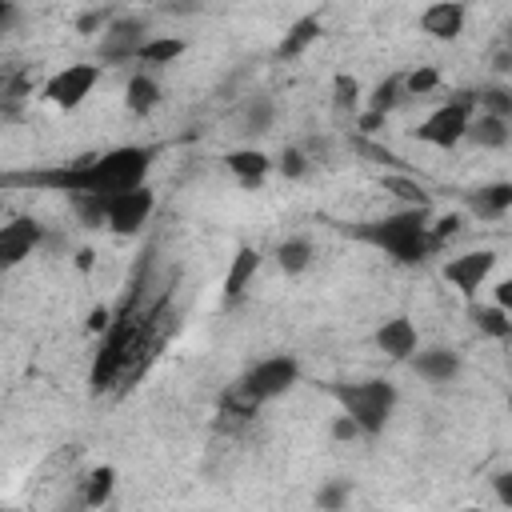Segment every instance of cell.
<instances>
[{
  "mask_svg": "<svg viewBox=\"0 0 512 512\" xmlns=\"http://www.w3.org/2000/svg\"><path fill=\"white\" fill-rule=\"evenodd\" d=\"M312 256H316V252H312V240H308V236H288V240L276 244V268H280L284 276L308 272Z\"/></svg>",
  "mask_w": 512,
  "mask_h": 512,
  "instance_id": "44dd1931",
  "label": "cell"
},
{
  "mask_svg": "<svg viewBox=\"0 0 512 512\" xmlns=\"http://www.w3.org/2000/svg\"><path fill=\"white\" fill-rule=\"evenodd\" d=\"M464 20H468L464 0H432L420 12V32L432 40H456L464 32Z\"/></svg>",
  "mask_w": 512,
  "mask_h": 512,
  "instance_id": "8fae6325",
  "label": "cell"
},
{
  "mask_svg": "<svg viewBox=\"0 0 512 512\" xmlns=\"http://www.w3.org/2000/svg\"><path fill=\"white\" fill-rule=\"evenodd\" d=\"M116 492V468L112 464H96L88 476H84V492H80V504L84 508H104Z\"/></svg>",
  "mask_w": 512,
  "mask_h": 512,
  "instance_id": "603a6c76",
  "label": "cell"
},
{
  "mask_svg": "<svg viewBox=\"0 0 512 512\" xmlns=\"http://www.w3.org/2000/svg\"><path fill=\"white\" fill-rule=\"evenodd\" d=\"M108 324H112V320H108V308L100 304V308H92V312H88V320H84V332H108Z\"/></svg>",
  "mask_w": 512,
  "mask_h": 512,
  "instance_id": "74e56055",
  "label": "cell"
},
{
  "mask_svg": "<svg viewBox=\"0 0 512 512\" xmlns=\"http://www.w3.org/2000/svg\"><path fill=\"white\" fill-rule=\"evenodd\" d=\"M16 16H20L16 0H0V32H12L16 28Z\"/></svg>",
  "mask_w": 512,
  "mask_h": 512,
  "instance_id": "ab89813d",
  "label": "cell"
},
{
  "mask_svg": "<svg viewBox=\"0 0 512 512\" xmlns=\"http://www.w3.org/2000/svg\"><path fill=\"white\" fill-rule=\"evenodd\" d=\"M472 324H476V332L480 336H488V340H512V316L492 300V304H472Z\"/></svg>",
  "mask_w": 512,
  "mask_h": 512,
  "instance_id": "7402d4cb",
  "label": "cell"
},
{
  "mask_svg": "<svg viewBox=\"0 0 512 512\" xmlns=\"http://www.w3.org/2000/svg\"><path fill=\"white\" fill-rule=\"evenodd\" d=\"M492 492H496V500L504 508H512V468H504V472L492 476Z\"/></svg>",
  "mask_w": 512,
  "mask_h": 512,
  "instance_id": "8d00e7d4",
  "label": "cell"
},
{
  "mask_svg": "<svg viewBox=\"0 0 512 512\" xmlns=\"http://www.w3.org/2000/svg\"><path fill=\"white\" fill-rule=\"evenodd\" d=\"M108 28V12H84L80 20H76V32H84V36H96V32H104Z\"/></svg>",
  "mask_w": 512,
  "mask_h": 512,
  "instance_id": "d590c367",
  "label": "cell"
},
{
  "mask_svg": "<svg viewBox=\"0 0 512 512\" xmlns=\"http://www.w3.org/2000/svg\"><path fill=\"white\" fill-rule=\"evenodd\" d=\"M256 272H260V252L252 244H240L236 256L228 260V272H224V300L228 304L240 300L248 292V284L256 280Z\"/></svg>",
  "mask_w": 512,
  "mask_h": 512,
  "instance_id": "e0dca14e",
  "label": "cell"
},
{
  "mask_svg": "<svg viewBox=\"0 0 512 512\" xmlns=\"http://www.w3.org/2000/svg\"><path fill=\"white\" fill-rule=\"evenodd\" d=\"M76 268H80V272L92 268V248H80V252H76Z\"/></svg>",
  "mask_w": 512,
  "mask_h": 512,
  "instance_id": "b9f144b4",
  "label": "cell"
},
{
  "mask_svg": "<svg viewBox=\"0 0 512 512\" xmlns=\"http://www.w3.org/2000/svg\"><path fill=\"white\" fill-rule=\"evenodd\" d=\"M332 108L340 116H356L364 108V84L352 72H336L332 76Z\"/></svg>",
  "mask_w": 512,
  "mask_h": 512,
  "instance_id": "484cf974",
  "label": "cell"
},
{
  "mask_svg": "<svg viewBox=\"0 0 512 512\" xmlns=\"http://www.w3.org/2000/svg\"><path fill=\"white\" fill-rule=\"evenodd\" d=\"M156 208V196L148 184H136V188H124V192H108V232L116 236H136L148 216Z\"/></svg>",
  "mask_w": 512,
  "mask_h": 512,
  "instance_id": "ba28073f",
  "label": "cell"
},
{
  "mask_svg": "<svg viewBox=\"0 0 512 512\" xmlns=\"http://www.w3.org/2000/svg\"><path fill=\"white\" fill-rule=\"evenodd\" d=\"M48 240V228L36 220V216H16L0 228V264L4 268H16L24 264L40 244Z\"/></svg>",
  "mask_w": 512,
  "mask_h": 512,
  "instance_id": "30bf717a",
  "label": "cell"
},
{
  "mask_svg": "<svg viewBox=\"0 0 512 512\" xmlns=\"http://www.w3.org/2000/svg\"><path fill=\"white\" fill-rule=\"evenodd\" d=\"M224 168L232 172V180L240 188H256L276 168V160L268 152H260V148H232V152H224Z\"/></svg>",
  "mask_w": 512,
  "mask_h": 512,
  "instance_id": "5bb4252c",
  "label": "cell"
},
{
  "mask_svg": "<svg viewBox=\"0 0 512 512\" xmlns=\"http://www.w3.org/2000/svg\"><path fill=\"white\" fill-rule=\"evenodd\" d=\"M352 236L360 244L384 252L392 264H404V268H416L436 252L428 204H404V208H396L388 216H376V220L352 228Z\"/></svg>",
  "mask_w": 512,
  "mask_h": 512,
  "instance_id": "7a4b0ae2",
  "label": "cell"
},
{
  "mask_svg": "<svg viewBox=\"0 0 512 512\" xmlns=\"http://www.w3.org/2000/svg\"><path fill=\"white\" fill-rule=\"evenodd\" d=\"M324 36V20L316 16V12H308V16H296L292 24H288V32L280 36V44H276V56L280 60H296V56H304L316 40Z\"/></svg>",
  "mask_w": 512,
  "mask_h": 512,
  "instance_id": "2e32d148",
  "label": "cell"
},
{
  "mask_svg": "<svg viewBox=\"0 0 512 512\" xmlns=\"http://www.w3.org/2000/svg\"><path fill=\"white\" fill-rule=\"evenodd\" d=\"M348 496H352V484H348V480H328V484L316 492V504H320V508H344Z\"/></svg>",
  "mask_w": 512,
  "mask_h": 512,
  "instance_id": "d6a6232c",
  "label": "cell"
},
{
  "mask_svg": "<svg viewBox=\"0 0 512 512\" xmlns=\"http://www.w3.org/2000/svg\"><path fill=\"white\" fill-rule=\"evenodd\" d=\"M384 120H388V116H384V112H372V108H360V112H356V128H360L364 136H376V132L384 128Z\"/></svg>",
  "mask_w": 512,
  "mask_h": 512,
  "instance_id": "e575fe53",
  "label": "cell"
},
{
  "mask_svg": "<svg viewBox=\"0 0 512 512\" xmlns=\"http://www.w3.org/2000/svg\"><path fill=\"white\" fill-rule=\"evenodd\" d=\"M372 344L388 356V360H412V352L420 348V332L408 316H388L376 332H372Z\"/></svg>",
  "mask_w": 512,
  "mask_h": 512,
  "instance_id": "7c38bea8",
  "label": "cell"
},
{
  "mask_svg": "<svg viewBox=\"0 0 512 512\" xmlns=\"http://www.w3.org/2000/svg\"><path fill=\"white\" fill-rule=\"evenodd\" d=\"M472 116H476V92H456L448 104L424 116V124L416 128V140L432 148H456L460 140H468Z\"/></svg>",
  "mask_w": 512,
  "mask_h": 512,
  "instance_id": "277c9868",
  "label": "cell"
},
{
  "mask_svg": "<svg viewBox=\"0 0 512 512\" xmlns=\"http://www.w3.org/2000/svg\"><path fill=\"white\" fill-rule=\"evenodd\" d=\"M464 204H468V212L480 216V220H500L504 212H512V180L480 184V188L464 192Z\"/></svg>",
  "mask_w": 512,
  "mask_h": 512,
  "instance_id": "9a60e30c",
  "label": "cell"
},
{
  "mask_svg": "<svg viewBox=\"0 0 512 512\" xmlns=\"http://www.w3.org/2000/svg\"><path fill=\"white\" fill-rule=\"evenodd\" d=\"M68 208L84 228H108V192H72Z\"/></svg>",
  "mask_w": 512,
  "mask_h": 512,
  "instance_id": "ffe728a7",
  "label": "cell"
},
{
  "mask_svg": "<svg viewBox=\"0 0 512 512\" xmlns=\"http://www.w3.org/2000/svg\"><path fill=\"white\" fill-rule=\"evenodd\" d=\"M476 112H492V116H504L512 120V84H484L476 88Z\"/></svg>",
  "mask_w": 512,
  "mask_h": 512,
  "instance_id": "83f0119b",
  "label": "cell"
},
{
  "mask_svg": "<svg viewBox=\"0 0 512 512\" xmlns=\"http://www.w3.org/2000/svg\"><path fill=\"white\" fill-rule=\"evenodd\" d=\"M276 168H280V176H288V180H300L304 172H308V156H304V148H284L280 152V160H276Z\"/></svg>",
  "mask_w": 512,
  "mask_h": 512,
  "instance_id": "4dcf8cb0",
  "label": "cell"
},
{
  "mask_svg": "<svg viewBox=\"0 0 512 512\" xmlns=\"http://www.w3.org/2000/svg\"><path fill=\"white\" fill-rule=\"evenodd\" d=\"M300 360L292 356V352H276V356H264V360H256V364H248L244 368V376H240V384L260 400V404H268V400H276V396H284L288 388H296L300 384Z\"/></svg>",
  "mask_w": 512,
  "mask_h": 512,
  "instance_id": "8992f818",
  "label": "cell"
},
{
  "mask_svg": "<svg viewBox=\"0 0 512 512\" xmlns=\"http://www.w3.org/2000/svg\"><path fill=\"white\" fill-rule=\"evenodd\" d=\"M364 436V428L348 416V412H340L336 420H332V440H340V444H352V440H360Z\"/></svg>",
  "mask_w": 512,
  "mask_h": 512,
  "instance_id": "836d02e7",
  "label": "cell"
},
{
  "mask_svg": "<svg viewBox=\"0 0 512 512\" xmlns=\"http://www.w3.org/2000/svg\"><path fill=\"white\" fill-rule=\"evenodd\" d=\"M404 88H408V96H428V92H436V88H440V68L416 64V68L404 76Z\"/></svg>",
  "mask_w": 512,
  "mask_h": 512,
  "instance_id": "f1b7e54d",
  "label": "cell"
},
{
  "mask_svg": "<svg viewBox=\"0 0 512 512\" xmlns=\"http://www.w3.org/2000/svg\"><path fill=\"white\" fill-rule=\"evenodd\" d=\"M160 100H164V92H160V84H156L148 72H136V76L128 80V88H124V108H128V116H136V120L152 116V112L160 108Z\"/></svg>",
  "mask_w": 512,
  "mask_h": 512,
  "instance_id": "ac0fdd59",
  "label": "cell"
},
{
  "mask_svg": "<svg viewBox=\"0 0 512 512\" xmlns=\"http://www.w3.org/2000/svg\"><path fill=\"white\" fill-rule=\"evenodd\" d=\"M500 52L512 60V20H508V24H504V32H500Z\"/></svg>",
  "mask_w": 512,
  "mask_h": 512,
  "instance_id": "60d3db41",
  "label": "cell"
},
{
  "mask_svg": "<svg viewBox=\"0 0 512 512\" xmlns=\"http://www.w3.org/2000/svg\"><path fill=\"white\" fill-rule=\"evenodd\" d=\"M496 248H468V252H460V256H452V260H444V268H440V276L472 304L476 300V292L488 284V276L496 272Z\"/></svg>",
  "mask_w": 512,
  "mask_h": 512,
  "instance_id": "52a82bcc",
  "label": "cell"
},
{
  "mask_svg": "<svg viewBox=\"0 0 512 512\" xmlns=\"http://www.w3.org/2000/svg\"><path fill=\"white\" fill-rule=\"evenodd\" d=\"M492 300H496V304H500V308L512 316V276H504V280L492 288Z\"/></svg>",
  "mask_w": 512,
  "mask_h": 512,
  "instance_id": "f35d334b",
  "label": "cell"
},
{
  "mask_svg": "<svg viewBox=\"0 0 512 512\" xmlns=\"http://www.w3.org/2000/svg\"><path fill=\"white\" fill-rule=\"evenodd\" d=\"M100 72H104V64H96V60L64 64L60 72H52V76L40 84V100L52 104V108L72 112V108H80V104L92 96V88L100 84Z\"/></svg>",
  "mask_w": 512,
  "mask_h": 512,
  "instance_id": "5b68a950",
  "label": "cell"
},
{
  "mask_svg": "<svg viewBox=\"0 0 512 512\" xmlns=\"http://www.w3.org/2000/svg\"><path fill=\"white\" fill-rule=\"evenodd\" d=\"M144 40H148V24L140 16H120L100 32L96 56H100V64H128L140 56Z\"/></svg>",
  "mask_w": 512,
  "mask_h": 512,
  "instance_id": "9c48e42d",
  "label": "cell"
},
{
  "mask_svg": "<svg viewBox=\"0 0 512 512\" xmlns=\"http://www.w3.org/2000/svg\"><path fill=\"white\" fill-rule=\"evenodd\" d=\"M328 392H332V400L340 404V412H348V416L364 428L368 440L388 428V420H392V412H396V400H400L396 384L384 380V376L356 380V384L336 380V384H328Z\"/></svg>",
  "mask_w": 512,
  "mask_h": 512,
  "instance_id": "3957f363",
  "label": "cell"
},
{
  "mask_svg": "<svg viewBox=\"0 0 512 512\" xmlns=\"http://www.w3.org/2000/svg\"><path fill=\"white\" fill-rule=\"evenodd\" d=\"M468 140L476 148H504L512 140V120L492 116V112H476L472 116V128H468Z\"/></svg>",
  "mask_w": 512,
  "mask_h": 512,
  "instance_id": "d6986e66",
  "label": "cell"
},
{
  "mask_svg": "<svg viewBox=\"0 0 512 512\" xmlns=\"http://www.w3.org/2000/svg\"><path fill=\"white\" fill-rule=\"evenodd\" d=\"M272 120H276L272 96H252L248 108H244V116H240V128H244L248 136H264V132L272 128Z\"/></svg>",
  "mask_w": 512,
  "mask_h": 512,
  "instance_id": "4316f807",
  "label": "cell"
},
{
  "mask_svg": "<svg viewBox=\"0 0 512 512\" xmlns=\"http://www.w3.org/2000/svg\"><path fill=\"white\" fill-rule=\"evenodd\" d=\"M508 416H512V392H508Z\"/></svg>",
  "mask_w": 512,
  "mask_h": 512,
  "instance_id": "7bdbcfd3",
  "label": "cell"
},
{
  "mask_svg": "<svg viewBox=\"0 0 512 512\" xmlns=\"http://www.w3.org/2000/svg\"><path fill=\"white\" fill-rule=\"evenodd\" d=\"M152 160H156L152 144H120V148L84 152L72 164L40 168V172L12 176V180H28V184H40V188L64 192V196H72V192H124V188L144 184Z\"/></svg>",
  "mask_w": 512,
  "mask_h": 512,
  "instance_id": "6da1fadb",
  "label": "cell"
},
{
  "mask_svg": "<svg viewBox=\"0 0 512 512\" xmlns=\"http://www.w3.org/2000/svg\"><path fill=\"white\" fill-rule=\"evenodd\" d=\"M184 48H188V40H180V36H148L136 60H140L144 68H164V64L180 60Z\"/></svg>",
  "mask_w": 512,
  "mask_h": 512,
  "instance_id": "cb8c5ba5",
  "label": "cell"
},
{
  "mask_svg": "<svg viewBox=\"0 0 512 512\" xmlns=\"http://www.w3.org/2000/svg\"><path fill=\"white\" fill-rule=\"evenodd\" d=\"M460 228H464V216H460V212L432 216V240H436V248H440V244H448L452 236H460Z\"/></svg>",
  "mask_w": 512,
  "mask_h": 512,
  "instance_id": "1f68e13d",
  "label": "cell"
},
{
  "mask_svg": "<svg viewBox=\"0 0 512 512\" xmlns=\"http://www.w3.org/2000/svg\"><path fill=\"white\" fill-rule=\"evenodd\" d=\"M384 188H388L392 196H400L404 204H428V192H424L416 180H408V176H384Z\"/></svg>",
  "mask_w": 512,
  "mask_h": 512,
  "instance_id": "f546056e",
  "label": "cell"
},
{
  "mask_svg": "<svg viewBox=\"0 0 512 512\" xmlns=\"http://www.w3.org/2000/svg\"><path fill=\"white\" fill-rule=\"evenodd\" d=\"M412 368L420 380L428 384H452L460 376V352L456 348H444V344H432V348H416L412 352Z\"/></svg>",
  "mask_w": 512,
  "mask_h": 512,
  "instance_id": "4fadbf2b",
  "label": "cell"
},
{
  "mask_svg": "<svg viewBox=\"0 0 512 512\" xmlns=\"http://www.w3.org/2000/svg\"><path fill=\"white\" fill-rule=\"evenodd\" d=\"M408 100V88H404V76L400 72H392V76H384L368 96H364V108H372V112H396L400 104Z\"/></svg>",
  "mask_w": 512,
  "mask_h": 512,
  "instance_id": "d4e9b609",
  "label": "cell"
}]
</instances>
